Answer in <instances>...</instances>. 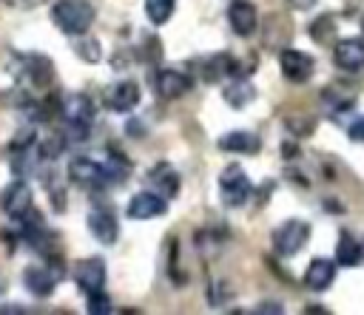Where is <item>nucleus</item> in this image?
<instances>
[{"label":"nucleus","instance_id":"nucleus-1","mask_svg":"<svg viewBox=\"0 0 364 315\" xmlns=\"http://www.w3.org/2000/svg\"><path fill=\"white\" fill-rule=\"evenodd\" d=\"M94 17L97 11L88 0H57L51 6V23L63 34H71V37H82L91 28Z\"/></svg>","mask_w":364,"mask_h":315},{"label":"nucleus","instance_id":"nucleus-2","mask_svg":"<svg viewBox=\"0 0 364 315\" xmlns=\"http://www.w3.org/2000/svg\"><path fill=\"white\" fill-rule=\"evenodd\" d=\"M250 190H253V184L239 165H228L219 173V196H222L225 207H242L247 201Z\"/></svg>","mask_w":364,"mask_h":315},{"label":"nucleus","instance_id":"nucleus-3","mask_svg":"<svg viewBox=\"0 0 364 315\" xmlns=\"http://www.w3.org/2000/svg\"><path fill=\"white\" fill-rule=\"evenodd\" d=\"M310 241V224L301 219H287L273 230V250L279 255H296Z\"/></svg>","mask_w":364,"mask_h":315},{"label":"nucleus","instance_id":"nucleus-4","mask_svg":"<svg viewBox=\"0 0 364 315\" xmlns=\"http://www.w3.org/2000/svg\"><path fill=\"white\" fill-rule=\"evenodd\" d=\"M0 210H3L11 221H23V219L34 210L31 187H28L23 179H14L11 184H6L3 193H0Z\"/></svg>","mask_w":364,"mask_h":315},{"label":"nucleus","instance_id":"nucleus-5","mask_svg":"<svg viewBox=\"0 0 364 315\" xmlns=\"http://www.w3.org/2000/svg\"><path fill=\"white\" fill-rule=\"evenodd\" d=\"M71 275H74V284H77L85 295L102 292V287H105V261H102L100 255L80 258V261L71 267Z\"/></svg>","mask_w":364,"mask_h":315},{"label":"nucleus","instance_id":"nucleus-6","mask_svg":"<svg viewBox=\"0 0 364 315\" xmlns=\"http://www.w3.org/2000/svg\"><path fill=\"white\" fill-rule=\"evenodd\" d=\"M102 102L117 114H128L139 102V85L134 79H117L102 91Z\"/></svg>","mask_w":364,"mask_h":315},{"label":"nucleus","instance_id":"nucleus-7","mask_svg":"<svg viewBox=\"0 0 364 315\" xmlns=\"http://www.w3.org/2000/svg\"><path fill=\"white\" fill-rule=\"evenodd\" d=\"M20 224H23V241H26L31 250H37V253L46 255V258L54 255V253H51V250H54V233L43 224V219H40L37 210H31Z\"/></svg>","mask_w":364,"mask_h":315},{"label":"nucleus","instance_id":"nucleus-8","mask_svg":"<svg viewBox=\"0 0 364 315\" xmlns=\"http://www.w3.org/2000/svg\"><path fill=\"white\" fill-rule=\"evenodd\" d=\"M279 68H282V77L290 79V82H307L313 77V68H316V60L299 48H284L279 54Z\"/></svg>","mask_w":364,"mask_h":315},{"label":"nucleus","instance_id":"nucleus-9","mask_svg":"<svg viewBox=\"0 0 364 315\" xmlns=\"http://www.w3.org/2000/svg\"><path fill=\"white\" fill-rule=\"evenodd\" d=\"M168 210V199L165 196H159L156 190H139V193H134L131 196V201H128V207H125V213L131 216V219H136V221H148V219H156V216H162Z\"/></svg>","mask_w":364,"mask_h":315},{"label":"nucleus","instance_id":"nucleus-10","mask_svg":"<svg viewBox=\"0 0 364 315\" xmlns=\"http://www.w3.org/2000/svg\"><path fill=\"white\" fill-rule=\"evenodd\" d=\"M60 284V270L48 267V264H31L23 272V287L34 295V298H48L54 292V287Z\"/></svg>","mask_w":364,"mask_h":315},{"label":"nucleus","instance_id":"nucleus-11","mask_svg":"<svg viewBox=\"0 0 364 315\" xmlns=\"http://www.w3.org/2000/svg\"><path fill=\"white\" fill-rule=\"evenodd\" d=\"M68 179H71V184L94 190V187H102L105 173H102V165L94 162L91 156H74L68 162Z\"/></svg>","mask_w":364,"mask_h":315},{"label":"nucleus","instance_id":"nucleus-12","mask_svg":"<svg viewBox=\"0 0 364 315\" xmlns=\"http://www.w3.org/2000/svg\"><path fill=\"white\" fill-rule=\"evenodd\" d=\"M20 62H23V65H20V77H23L34 91L51 85V79H54V65H51L48 57H43V54H26Z\"/></svg>","mask_w":364,"mask_h":315},{"label":"nucleus","instance_id":"nucleus-13","mask_svg":"<svg viewBox=\"0 0 364 315\" xmlns=\"http://www.w3.org/2000/svg\"><path fill=\"white\" fill-rule=\"evenodd\" d=\"M193 88V79L179 68H162L156 71V94L162 99H179Z\"/></svg>","mask_w":364,"mask_h":315},{"label":"nucleus","instance_id":"nucleus-14","mask_svg":"<svg viewBox=\"0 0 364 315\" xmlns=\"http://www.w3.org/2000/svg\"><path fill=\"white\" fill-rule=\"evenodd\" d=\"M333 60L344 71H361L364 68V37H344L333 45Z\"/></svg>","mask_w":364,"mask_h":315},{"label":"nucleus","instance_id":"nucleus-15","mask_svg":"<svg viewBox=\"0 0 364 315\" xmlns=\"http://www.w3.org/2000/svg\"><path fill=\"white\" fill-rule=\"evenodd\" d=\"M228 23L239 37H250L259 26V11L250 0H233L228 6Z\"/></svg>","mask_w":364,"mask_h":315},{"label":"nucleus","instance_id":"nucleus-16","mask_svg":"<svg viewBox=\"0 0 364 315\" xmlns=\"http://www.w3.org/2000/svg\"><path fill=\"white\" fill-rule=\"evenodd\" d=\"M88 233H91L94 241L108 247V244H114L119 238V224H117L111 210H91L88 213Z\"/></svg>","mask_w":364,"mask_h":315},{"label":"nucleus","instance_id":"nucleus-17","mask_svg":"<svg viewBox=\"0 0 364 315\" xmlns=\"http://www.w3.org/2000/svg\"><path fill=\"white\" fill-rule=\"evenodd\" d=\"M63 116L71 128H88L94 122V105L85 94H71L63 102Z\"/></svg>","mask_w":364,"mask_h":315},{"label":"nucleus","instance_id":"nucleus-18","mask_svg":"<svg viewBox=\"0 0 364 315\" xmlns=\"http://www.w3.org/2000/svg\"><path fill=\"white\" fill-rule=\"evenodd\" d=\"M333 281H336V261H330V258H313V261L307 264V270H304V284H307V289L324 292V289L333 287Z\"/></svg>","mask_w":364,"mask_h":315},{"label":"nucleus","instance_id":"nucleus-19","mask_svg":"<svg viewBox=\"0 0 364 315\" xmlns=\"http://www.w3.org/2000/svg\"><path fill=\"white\" fill-rule=\"evenodd\" d=\"M219 148L228 153H239V156H250L259 153L262 139L253 131H228L225 136H219Z\"/></svg>","mask_w":364,"mask_h":315},{"label":"nucleus","instance_id":"nucleus-20","mask_svg":"<svg viewBox=\"0 0 364 315\" xmlns=\"http://www.w3.org/2000/svg\"><path fill=\"white\" fill-rule=\"evenodd\" d=\"M148 182H151V190H156L165 199H173L179 193V176L168 162H156L148 170Z\"/></svg>","mask_w":364,"mask_h":315},{"label":"nucleus","instance_id":"nucleus-21","mask_svg":"<svg viewBox=\"0 0 364 315\" xmlns=\"http://www.w3.org/2000/svg\"><path fill=\"white\" fill-rule=\"evenodd\" d=\"M336 264H341V267H358V264H364V247L347 230H341V236L336 241Z\"/></svg>","mask_w":364,"mask_h":315},{"label":"nucleus","instance_id":"nucleus-22","mask_svg":"<svg viewBox=\"0 0 364 315\" xmlns=\"http://www.w3.org/2000/svg\"><path fill=\"white\" fill-rule=\"evenodd\" d=\"M102 173H105V182H122V179H128V173H131L128 156L119 153L117 148H108L105 150V159H102Z\"/></svg>","mask_w":364,"mask_h":315},{"label":"nucleus","instance_id":"nucleus-23","mask_svg":"<svg viewBox=\"0 0 364 315\" xmlns=\"http://www.w3.org/2000/svg\"><path fill=\"white\" fill-rule=\"evenodd\" d=\"M222 96H225V102L230 105V108H245V105H250L253 99H256V88L247 82V79H233L225 91H222Z\"/></svg>","mask_w":364,"mask_h":315},{"label":"nucleus","instance_id":"nucleus-24","mask_svg":"<svg viewBox=\"0 0 364 315\" xmlns=\"http://www.w3.org/2000/svg\"><path fill=\"white\" fill-rule=\"evenodd\" d=\"M176 9V0H145V14L154 26H165Z\"/></svg>","mask_w":364,"mask_h":315},{"label":"nucleus","instance_id":"nucleus-25","mask_svg":"<svg viewBox=\"0 0 364 315\" xmlns=\"http://www.w3.org/2000/svg\"><path fill=\"white\" fill-rule=\"evenodd\" d=\"M336 34V20L330 17V14H324V17H318L313 26H310V37L316 40V43H330V37Z\"/></svg>","mask_w":364,"mask_h":315},{"label":"nucleus","instance_id":"nucleus-26","mask_svg":"<svg viewBox=\"0 0 364 315\" xmlns=\"http://www.w3.org/2000/svg\"><path fill=\"white\" fill-rule=\"evenodd\" d=\"M63 148H65V139L63 136H48V139H40L37 142V156L40 159H54V156L63 153Z\"/></svg>","mask_w":364,"mask_h":315},{"label":"nucleus","instance_id":"nucleus-27","mask_svg":"<svg viewBox=\"0 0 364 315\" xmlns=\"http://www.w3.org/2000/svg\"><path fill=\"white\" fill-rule=\"evenodd\" d=\"M77 57L80 60H85V62H97L100 57H102V51H100V43L97 40H91V37H82L80 43H77Z\"/></svg>","mask_w":364,"mask_h":315},{"label":"nucleus","instance_id":"nucleus-28","mask_svg":"<svg viewBox=\"0 0 364 315\" xmlns=\"http://www.w3.org/2000/svg\"><path fill=\"white\" fill-rule=\"evenodd\" d=\"M34 145H37V131H34V125L20 128V131L14 133V139H11V150H26V148H34Z\"/></svg>","mask_w":364,"mask_h":315},{"label":"nucleus","instance_id":"nucleus-29","mask_svg":"<svg viewBox=\"0 0 364 315\" xmlns=\"http://www.w3.org/2000/svg\"><path fill=\"white\" fill-rule=\"evenodd\" d=\"M88 312H91V315H102V312H111V304H108L105 292H94V295H88Z\"/></svg>","mask_w":364,"mask_h":315},{"label":"nucleus","instance_id":"nucleus-30","mask_svg":"<svg viewBox=\"0 0 364 315\" xmlns=\"http://www.w3.org/2000/svg\"><path fill=\"white\" fill-rule=\"evenodd\" d=\"M350 139H355V142H364V116H358V119L350 125Z\"/></svg>","mask_w":364,"mask_h":315},{"label":"nucleus","instance_id":"nucleus-31","mask_svg":"<svg viewBox=\"0 0 364 315\" xmlns=\"http://www.w3.org/2000/svg\"><path fill=\"white\" fill-rule=\"evenodd\" d=\"M293 9H299V11H304V9H313L316 6V0H287Z\"/></svg>","mask_w":364,"mask_h":315},{"label":"nucleus","instance_id":"nucleus-32","mask_svg":"<svg viewBox=\"0 0 364 315\" xmlns=\"http://www.w3.org/2000/svg\"><path fill=\"white\" fill-rule=\"evenodd\" d=\"M279 309H282L279 304H259L256 306V312H279Z\"/></svg>","mask_w":364,"mask_h":315},{"label":"nucleus","instance_id":"nucleus-33","mask_svg":"<svg viewBox=\"0 0 364 315\" xmlns=\"http://www.w3.org/2000/svg\"><path fill=\"white\" fill-rule=\"evenodd\" d=\"M0 292H3V278H0Z\"/></svg>","mask_w":364,"mask_h":315}]
</instances>
